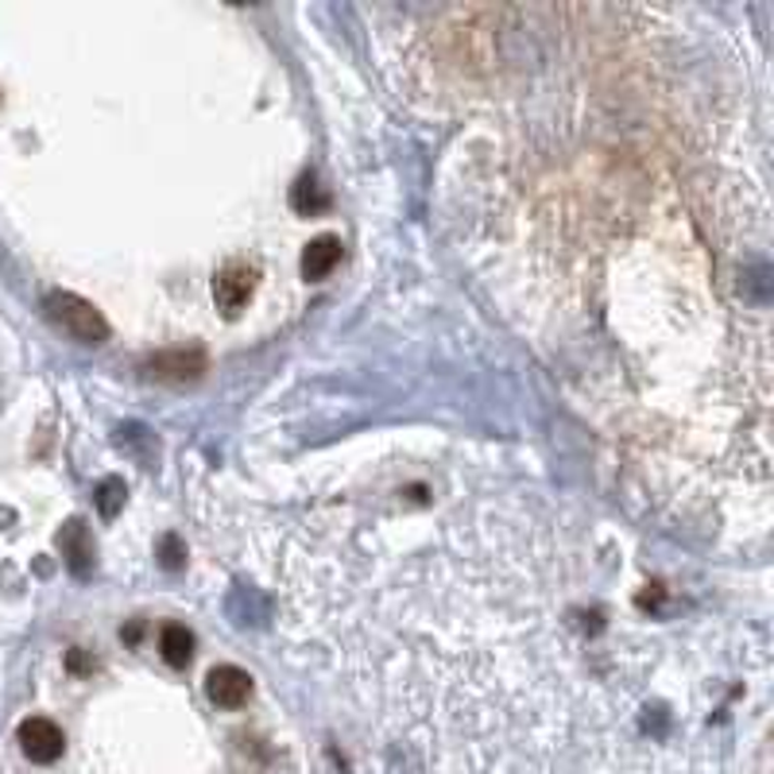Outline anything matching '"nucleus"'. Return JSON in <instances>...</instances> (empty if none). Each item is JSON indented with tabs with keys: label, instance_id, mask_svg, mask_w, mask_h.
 <instances>
[{
	"label": "nucleus",
	"instance_id": "obj_1",
	"mask_svg": "<svg viewBox=\"0 0 774 774\" xmlns=\"http://www.w3.org/2000/svg\"><path fill=\"white\" fill-rule=\"evenodd\" d=\"M43 306H47V314H51L54 326H59L63 333H71L74 341H81V345H105L109 341L105 314H101L93 303H86V299H78V294L51 291Z\"/></svg>",
	"mask_w": 774,
	"mask_h": 774
},
{
	"label": "nucleus",
	"instance_id": "obj_2",
	"mask_svg": "<svg viewBox=\"0 0 774 774\" xmlns=\"http://www.w3.org/2000/svg\"><path fill=\"white\" fill-rule=\"evenodd\" d=\"M259 283V267L249 264V259H229L214 276V303L225 318H241V310L252 303Z\"/></svg>",
	"mask_w": 774,
	"mask_h": 774
},
{
	"label": "nucleus",
	"instance_id": "obj_3",
	"mask_svg": "<svg viewBox=\"0 0 774 774\" xmlns=\"http://www.w3.org/2000/svg\"><path fill=\"white\" fill-rule=\"evenodd\" d=\"M210 368V356L205 348H163V353L148 356L143 360V372L152 376V380H163V383H194L205 376Z\"/></svg>",
	"mask_w": 774,
	"mask_h": 774
},
{
	"label": "nucleus",
	"instance_id": "obj_4",
	"mask_svg": "<svg viewBox=\"0 0 774 774\" xmlns=\"http://www.w3.org/2000/svg\"><path fill=\"white\" fill-rule=\"evenodd\" d=\"M16 739H20V751H24L31 763H54L66 748L63 728L54 721H47V716H27V721L20 724Z\"/></svg>",
	"mask_w": 774,
	"mask_h": 774
},
{
	"label": "nucleus",
	"instance_id": "obj_5",
	"mask_svg": "<svg viewBox=\"0 0 774 774\" xmlns=\"http://www.w3.org/2000/svg\"><path fill=\"white\" fill-rule=\"evenodd\" d=\"M205 694H210L214 705H221V709H241L252 697V677L244 674L241 667H217L205 677Z\"/></svg>",
	"mask_w": 774,
	"mask_h": 774
},
{
	"label": "nucleus",
	"instance_id": "obj_6",
	"mask_svg": "<svg viewBox=\"0 0 774 774\" xmlns=\"http://www.w3.org/2000/svg\"><path fill=\"white\" fill-rule=\"evenodd\" d=\"M59 546H63V558L74 578H89V570H93V538L86 531V519H71L59 531Z\"/></svg>",
	"mask_w": 774,
	"mask_h": 774
},
{
	"label": "nucleus",
	"instance_id": "obj_7",
	"mask_svg": "<svg viewBox=\"0 0 774 774\" xmlns=\"http://www.w3.org/2000/svg\"><path fill=\"white\" fill-rule=\"evenodd\" d=\"M341 241L338 237H330V232H326V237H314L310 244H306L303 249V279H310V283H318V279H326L333 271V267L341 264Z\"/></svg>",
	"mask_w": 774,
	"mask_h": 774
},
{
	"label": "nucleus",
	"instance_id": "obj_8",
	"mask_svg": "<svg viewBox=\"0 0 774 774\" xmlns=\"http://www.w3.org/2000/svg\"><path fill=\"white\" fill-rule=\"evenodd\" d=\"M160 655L167 667H187L194 659V632L182 623H167L160 632Z\"/></svg>",
	"mask_w": 774,
	"mask_h": 774
},
{
	"label": "nucleus",
	"instance_id": "obj_9",
	"mask_svg": "<svg viewBox=\"0 0 774 774\" xmlns=\"http://www.w3.org/2000/svg\"><path fill=\"white\" fill-rule=\"evenodd\" d=\"M291 210L303 217H318L330 210V194H326V187H321L314 175H303L299 182L291 187Z\"/></svg>",
	"mask_w": 774,
	"mask_h": 774
},
{
	"label": "nucleus",
	"instance_id": "obj_10",
	"mask_svg": "<svg viewBox=\"0 0 774 774\" xmlns=\"http://www.w3.org/2000/svg\"><path fill=\"white\" fill-rule=\"evenodd\" d=\"M98 511L105 519H113L116 511H120V504H125V481H116V477H109V481H101L98 484Z\"/></svg>",
	"mask_w": 774,
	"mask_h": 774
},
{
	"label": "nucleus",
	"instance_id": "obj_11",
	"mask_svg": "<svg viewBox=\"0 0 774 774\" xmlns=\"http://www.w3.org/2000/svg\"><path fill=\"white\" fill-rule=\"evenodd\" d=\"M160 561H163V570H182L187 550H182V543H178L175 534H167V538L160 543Z\"/></svg>",
	"mask_w": 774,
	"mask_h": 774
}]
</instances>
